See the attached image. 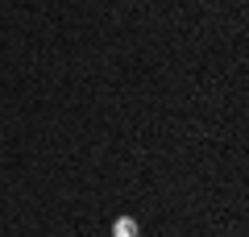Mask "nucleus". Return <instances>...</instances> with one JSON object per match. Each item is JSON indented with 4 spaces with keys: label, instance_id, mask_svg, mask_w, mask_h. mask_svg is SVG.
I'll return each instance as SVG.
<instances>
[{
    "label": "nucleus",
    "instance_id": "1",
    "mask_svg": "<svg viewBox=\"0 0 249 237\" xmlns=\"http://www.w3.org/2000/svg\"><path fill=\"white\" fill-rule=\"evenodd\" d=\"M112 237H137V220L133 217H116L112 220Z\"/></svg>",
    "mask_w": 249,
    "mask_h": 237
}]
</instances>
